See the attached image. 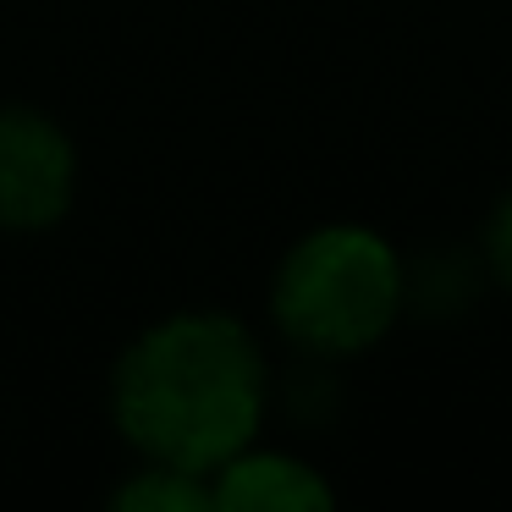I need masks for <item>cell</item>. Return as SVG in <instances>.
Here are the masks:
<instances>
[{
  "mask_svg": "<svg viewBox=\"0 0 512 512\" xmlns=\"http://www.w3.org/2000/svg\"><path fill=\"white\" fill-rule=\"evenodd\" d=\"M276 369L232 309H171L127 336L105 375V413L127 457L215 474L265 435Z\"/></svg>",
  "mask_w": 512,
  "mask_h": 512,
  "instance_id": "obj_1",
  "label": "cell"
},
{
  "mask_svg": "<svg viewBox=\"0 0 512 512\" xmlns=\"http://www.w3.org/2000/svg\"><path fill=\"white\" fill-rule=\"evenodd\" d=\"M265 309L298 358H369L408 320V254L369 221H320L281 248Z\"/></svg>",
  "mask_w": 512,
  "mask_h": 512,
  "instance_id": "obj_2",
  "label": "cell"
},
{
  "mask_svg": "<svg viewBox=\"0 0 512 512\" xmlns=\"http://www.w3.org/2000/svg\"><path fill=\"white\" fill-rule=\"evenodd\" d=\"M83 149L61 116L28 100H0V232L45 237L78 210Z\"/></svg>",
  "mask_w": 512,
  "mask_h": 512,
  "instance_id": "obj_3",
  "label": "cell"
},
{
  "mask_svg": "<svg viewBox=\"0 0 512 512\" xmlns=\"http://www.w3.org/2000/svg\"><path fill=\"white\" fill-rule=\"evenodd\" d=\"M210 501L215 512H331L342 496L314 457L259 435L210 474Z\"/></svg>",
  "mask_w": 512,
  "mask_h": 512,
  "instance_id": "obj_4",
  "label": "cell"
},
{
  "mask_svg": "<svg viewBox=\"0 0 512 512\" xmlns=\"http://www.w3.org/2000/svg\"><path fill=\"white\" fill-rule=\"evenodd\" d=\"M490 276L474 248H435L424 259H408V314L419 320H463L485 298Z\"/></svg>",
  "mask_w": 512,
  "mask_h": 512,
  "instance_id": "obj_5",
  "label": "cell"
},
{
  "mask_svg": "<svg viewBox=\"0 0 512 512\" xmlns=\"http://www.w3.org/2000/svg\"><path fill=\"white\" fill-rule=\"evenodd\" d=\"M111 512H210V474L193 468H171V463H149L133 457L122 479L111 485Z\"/></svg>",
  "mask_w": 512,
  "mask_h": 512,
  "instance_id": "obj_6",
  "label": "cell"
},
{
  "mask_svg": "<svg viewBox=\"0 0 512 512\" xmlns=\"http://www.w3.org/2000/svg\"><path fill=\"white\" fill-rule=\"evenodd\" d=\"M281 408L292 413V424L303 430H325L342 408V386H336V364H320V358H298L287 380H276Z\"/></svg>",
  "mask_w": 512,
  "mask_h": 512,
  "instance_id": "obj_7",
  "label": "cell"
},
{
  "mask_svg": "<svg viewBox=\"0 0 512 512\" xmlns=\"http://www.w3.org/2000/svg\"><path fill=\"white\" fill-rule=\"evenodd\" d=\"M474 254H479V265H485L490 287L512 292V188L485 210V226H479V237H474Z\"/></svg>",
  "mask_w": 512,
  "mask_h": 512,
  "instance_id": "obj_8",
  "label": "cell"
}]
</instances>
